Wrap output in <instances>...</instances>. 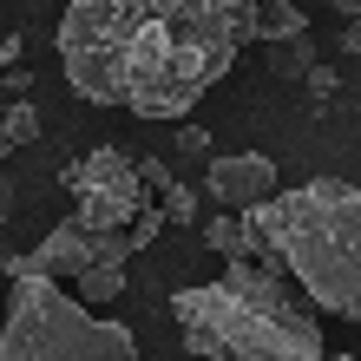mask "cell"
<instances>
[{"instance_id":"obj_7","label":"cell","mask_w":361,"mask_h":361,"mask_svg":"<svg viewBox=\"0 0 361 361\" xmlns=\"http://www.w3.org/2000/svg\"><path fill=\"white\" fill-rule=\"evenodd\" d=\"M204 184H210V197H217V204L250 210V204L276 197V164L257 158V152H217V158L204 164Z\"/></svg>"},{"instance_id":"obj_17","label":"cell","mask_w":361,"mask_h":361,"mask_svg":"<svg viewBox=\"0 0 361 361\" xmlns=\"http://www.w3.org/2000/svg\"><path fill=\"white\" fill-rule=\"evenodd\" d=\"M302 79H309V92H322V99H329V92H335V73H329V66H309V73H302Z\"/></svg>"},{"instance_id":"obj_21","label":"cell","mask_w":361,"mask_h":361,"mask_svg":"<svg viewBox=\"0 0 361 361\" xmlns=\"http://www.w3.org/2000/svg\"><path fill=\"white\" fill-rule=\"evenodd\" d=\"M329 13H342V20H355V13H361V0H329Z\"/></svg>"},{"instance_id":"obj_4","label":"cell","mask_w":361,"mask_h":361,"mask_svg":"<svg viewBox=\"0 0 361 361\" xmlns=\"http://www.w3.org/2000/svg\"><path fill=\"white\" fill-rule=\"evenodd\" d=\"M0 361H138L125 322L79 309L47 276H13L0 302Z\"/></svg>"},{"instance_id":"obj_2","label":"cell","mask_w":361,"mask_h":361,"mask_svg":"<svg viewBox=\"0 0 361 361\" xmlns=\"http://www.w3.org/2000/svg\"><path fill=\"white\" fill-rule=\"evenodd\" d=\"M171 315L184 329V348L204 361H322V322L295 302L283 276L257 263H224L217 283L178 289Z\"/></svg>"},{"instance_id":"obj_13","label":"cell","mask_w":361,"mask_h":361,"mask_svg":"<svg viewBox=\"0 0 361 361\" xmlns=\"http://www.w3.org/2000/svg\"><path fill=\"white\" fill-rule=\"evenodd\" d=\"M158 230H164V210H158L152 197H145V204H138V217H132V230H125V237H132V250H145V243L158 237Z\"/></svg>"},{"instance_id":"obj_20","label":"cell","mask_w":361,"mask_h":361,"mask_svg":"<svg viewBox=\"0 0 361 361\" xmlns=\"http://www.w3.org/2000/svg\"><path fill=\"white\" fill-rule=\"evenodd\" d=\"M7 66H20V39H0V73Z\"/></svg>"},{"instance_id":"obj_1","label":"cell","mask_w":361,"mask_h":361,"mask_svg":"<svg viewBox=\"0 0 361 361\" xmlns=\"http://www.w3.org/2000/svg\"><path fill=\"white\" fill-rule=\"evenodd\" d=\"M257 0H73L59 66L73 92L132 118H190L250 47Z\"/></svg>"},{"instance_id":"obj_9","label":"cell","mask_w":361,"mask_h":361,"mask_svg":"<svg viewBox=\"0 0 361 361\" xmlns=\"http://www.w3.org/2000/svg\"><path fill=\"white\" fill-rule=\"evenodd\" d=\"M263 59H269V73H276V79H302V73L315 66V39H309V33L269 39V47H263Z\"/></svg>"},{"instance_id":"obj_15","label":"cell","mask_w":361,"mask_h":361,"mask_svg":"<svg viewBox=\"0 0 361 361\" xmlns=\"http://www.w3.org/2000/svg\"><path fill=\"white\" fill-rule=\"evenodd\" d=\"M138 171V190H171L178 178H171V164H158V158H145V164H132Z\"/></svg>"},{"instance_id":"obj_23","label":"cell","mask_w":361,"mask_h":361,"mask_svg":"<svg viewBox=\"0 0 361 361\" xmlns=\"http://www.w3.org/2000/svg\"><path fill=\"white\" fill-rule=\"evenodd\" d=\"M322 361H355V355H322Z\"/></svg>"},{"instance_id":"obj_16","label":"cell","mask_w":361,"mask_h":361,"mask_svg":"<svg viewBox=\"0 0 361 361\" xmlns=\"http://www.w3.org/2000/svg\"><path fill=\"white\" fill-rule=\"evenodd\" d=\"M178 152H184V158H204V152H210V132H197V125H184V132H178Z\"/></svg>"},{"instance_id":"obj_18","label":"cell","mask_w":361,"mask_h":361,"mask_svg":"<svg viewBox=\"0 0 361 361\" xmlns=\"http://www.w3.org/2000/svg\"><path fill=\"white\" fill-rule=\"evenodd\" d=\"M0 86H7V92L20 99V92H27V86H33V79H27V73H20V66H7V73H0Z\"/></svg>"},{"instance_id":"obj_12","label":"cell","mask_w":361,"mask_h":361,"mask_svg":"<svg viewBox=\"0 0 361 361\" xmlns=\"http://www.w3.org/2000/svg\"><path fill=\"white\" fill-rule=\"evenodd\" d=\"M0 125H7V145H13V152H20V145H33V138H39V112H33V99H7Z\"/></svg>"},{"instance_id":"obj_8","label":"cell","mask_w":361,"mask_h":361,"mask_svg":"<svg viewBox=\"0 0 361 361\" xmlns=\"http://www.w3.org/2000/svg\"><path fill=\"white\" fill-rule=\"evenodd\" d=\"M289 33H309V13L295 7V0H257V13H250V39L269 47V39H289Z\"/></svg>"},{"instance_id":"obj_22","label":"cell","mask_w":361,"mask_h":361,"mask_svg":"<svg viewBox=\"0 0 361 361\" xmlns=\"http://www.w3.org/2000/svg\"><path fill=\"white\" fill-rule=\"evenodd\" d=\"M7 152H13V145H7V125H0V158H7Z\"/></svg>"},{"instance_id":"obj_5","label":"cell","mask_w":361,"mask_h":361,"mask_svg":"<svg viewBox=\"0 0 361 361\" xmlns=\"http://www.w3.org/2000/svg\"><path fill=\"white\" fill-rule=\"evenodd\" d=\"M66 190H73V224L79 230H125L138 217V204H145V190H138V171H132V158L118 152V145H99V152L86 158H73L66 164Z\"/></svg>"},{"instance_id":"obj_11","label":"cell","mask_w":361,"mask_h":361,"mask_svg":"<svg viewBox=\"0 0 361 361\" xmlns=\"http://www.w3.org/2000/svg\"><path fill=\"white\" fill-rule=\"evenodd\" d=\"M204 243L217 250L224 263H237V257L250 263V237H243V217H237V210H230V217H210L204 224Z\"/></svg>"},{"instance_id":"obj_6","label":"cell","mask_w":361,"mask_h":361,"mask_svg":"<svg viewBox=\"0 0 361 361\" xmlns=\"http://www.w3.org/2000/svg\"><path fill=\"white\" fill-rule=\"evenodd\" d=\"M132 257V237L125 230H79V224H59L47 230V243L27 250V257H0V269L7 276H47V283H59V276H86L99 263H125Z\"/></svg>"},{"instance_id":"obj_14","label":"cell","mask_w":361,"mask_h":361,"mask_svg":"<svg viewBox=\"0 0 361 361\" xmlns=\"http://www.w3.org/2000/svg\"><path fill=\"white\" fill-rule=\"evenodd\" d=\"M164 224H197V197H190V190L184 184H171V190H164Z\"/></svg>"},{"instance_id":"obj_10","label":"cell","mask_w":361,"mask_h":361,"mask_svg":"<svg viewBox=\"0 0 361 361\" xmlns=\"http://www.w3.org/2000/svg\"><path fill=\"white\" fill-rule=\"evenodd\" d=\"M73 283H79V295H73L79 309H105V302H118V295H125V263H99L86 276H73Z\"/></svg>"},{"instance_id":"obj_19","label":"cell","mask_w":361,"mask_h":361,"mask_svg":"<svg viewBox=\"0 0 361 361\" xmlns=\"http://www.w3.org/2000/svg\"><path fill=\"white\" fill-rule=\"evenodd\" d=\"M13 217V184H7V171H0V224Z\"/></svg>"},{"instance_id":"obj_3","label":"cell","mask_w":361,"mask_h":361,"mask_svg":"<svg viewBox=\"0 0 361 361\" xmlns=\"http://www.w3.org/2000/svg\"><path fill=\"white\" fill-rule=\"evenodd\" d=\"M243 217L263 230L276 269L295 276L315 309L342 315V322L361 315V190L355 184L309 178L295 190L250 204Z\"/></svg>"}]
</instances>
